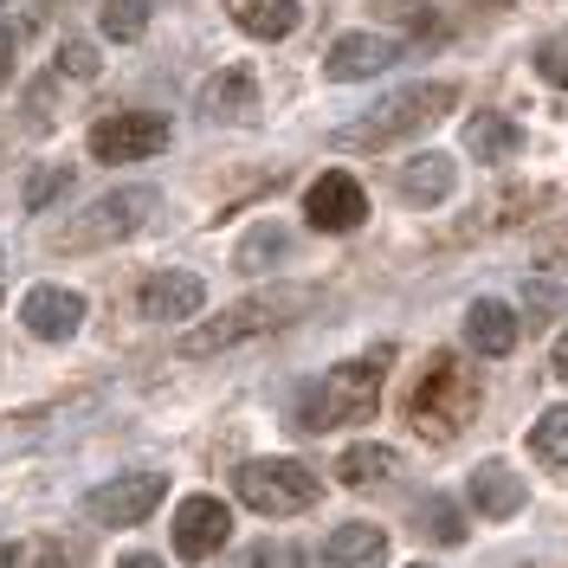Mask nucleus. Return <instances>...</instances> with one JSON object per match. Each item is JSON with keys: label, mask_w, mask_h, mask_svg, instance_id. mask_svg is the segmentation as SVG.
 I'll list each match as a JSON object with an SVG mask.
<instances>
[{"label": "nucleus", "mask_w": 568, "mask_h": 568, "mask_svg": "<svg viewBox=\"0 0 568 568\" xmlns=\"http://www.w3.org/2000/svg\"><path fill=\"white\" fill-rule=\"evenodd\" d=\"M201 304H207V284L194 272H149L136 291V311L149 323H187Z\"/></svg>", "instance_id": "9b49d317"}, {"label": "nucleus", "mask_w": 568, "mask_h": 568, "mask_svg": "<svg viewBox=\"0 0 568 568\" xmlns=\"http://www.w3.org/2000/svg\"><path fill=\"white\" fill-rule=\"evenodd\" d=\"M375 13L394 20V27H426V13H433V7H426V0H375Z\"/></svg>", "instance_id": "bb28decb"}, {"label": "nucleus", "mask_w": 568, "mask_h": 568, "mask_svg": "<svg viewBox=\"0 0 568 568\" xmlns=\"http://www.w3.org/2000/svg\"><path fill=\"white\" fill-rule=\"evenodd\" d=\"M20 323L33 329L39 343H65V336H78V323H84V297L65 291V284H39V291H27V304H20Z\"/></svg>", "instance_id": "f8f14e48"}, {"label": "nucleus", "mask_w": 568, "mask_h": 568, "mask_svg": "<svg viewBox=\"0 0 568 568\" xmlns=\"http://www.w3.org/2000/svg\"><path fill=\"white\" fill-rule=\"evenodd\" d=\"M278 252H284V233H278V226H258V233L246 240V252H240V265L252 272L258 258H278Z\"/></svg>", "instance_id": "cd10ccee"}, {"label": "nucleus", "mask_w": 568, "mask_h": 568, "mask_svg": "<svg viewBox=\"0 0 568 568\" xmlns=\"http://www.w3.org/2000/svg\"><path fill=\"white\" fill-rule=\"evenodd\" d=\"M0 568H13V549H7V542H0Z\"/></svg>", "instance_id": "f704fd0d"}, {"label": "nucleus", "mask_w": 568, "mask_h": 568, "mask_svg": "<svg viewBox=\"0 0 568 568\" xmlns=\"http://www.w3.org/2000/svg\"><path fill=\"white\" fill-rule=\"evenodd\" d=\"M317 311V284H272V291H252L240 304H226L213 323H194V329H181V355H220V349H240L252 336H272L284 323L311 317Z\"/></svg>", "instance_id": "f257e3e1"}, {"label": "nucleus", "mask_w": 568, "mask_h": 568, "mask_svg": "<svg viewBox=\"0 0 568 568\" xmlns=\"http://www.w3.org/2000/svg\"><path fill=\"white\" fill-rule=\"evenodd\" d=\"M304 220L317 226V233H355L362 220H368V194H362V181L355 175H329L311 181V194H304Z\"/></svg>", "instance_id": "9d476101"}, {"label": "nucleus", "mask_w": 568, "mask_h": 568, "mask_svg": "<svg viewBox=\"0 0 568 568\" xmlns=\"http://www.w3.org/2000/svg\"><path fill=\"white\" fill-rule=\"evenodd\" d=\"M59 65H65L71 78H91V71H98V52H91V45H84V39H71L65 52H59Z\"/></svg>", "instance_id": "c756f323"}, {"label": "nucleus", "mask_w": 568, "mask_h": 568, "mask_svg": "<svg viewBox=\"0 0 568 568\" xmlns=\"http://www.w3.org/2000/svg\"><path fill=\"white\" fill-rule=\"evenodd\" d=\"M116 568H169V562H162V556H142V549H136V556H123Z\"/></svg>", "instance_id": "473e14b6"}, {"label": "nucleus", "mask_w": 568, "mask_h": 568, "mask_svg": "<svg viewBox=\"0 0 568 568\" xmlns=\"http://www.w3.org/2000/svg\"><path fill=\"white\" fill-rule=\"evenodd\" d=\"M478 7H504V0H478Z\"/></svg>", "instance_id": "c9c22d12"}, {"label": "nucleus", "mask_w": 568, "mask_h": 568, "mask_svg": "<svg viewBox=\"0 0 568 568\" xmlns=\"http://www.w3.org/2000/svg\"><path fill=\"white\" fill-rule=\"evenodd\" d=\"M471 504H478V517H517V510H524V478L497 459L478 465V471H471Z\"/></svg>", "instance_id": "f3484780"}, {"label": "nucleus", "mask_w": 568, "mask_h": 568, "mask_svg": "<svg viewBox=\"0 0 568 568\" xmlns=\"http://www.w3.org/2000/svg\"><path fill=\"white\" fill-rule=\"evenodd\" d=\"M7 78H13V33H0V91H7Z\"/></svg>", "instance_id": "7c9ffc66"}, {"label": "nucleus", "mask_w": 568, "mask_h": 568, "mask_svg": "<svg viewBox=\"0 0 568 568\" xmlns=\"http://www.w3.org/2000/svg\"><path fill=\"white\" fill-rule=\"evenodd\" d=\"M530 252H536V265H542V272H562V265H568V220H556V226H542Z\"/></svg>", "instance_id": "393cba45"}, {"label": "nucleus", "mask_w": 568, "mask_h": 568, "mask_svg": "<svg viewBox=\"0 0 568 568\" xmlns=\"http://www.w3.org/2000/svg\"><path fill=\"white\" fill-rule=\"evenodd\" d=\"M142 27H149V0H104V33L110 39H142Z\"/></svg>", "instance_id": "5701e85b"}, {"label": "nucleus", "mask_w": 568, "mask_h": 568, "mask_svg": "<svg viewBox=\"0 0 568 568\" xmlns=\"http://www.w3.org/2000/svg\"><path fill=\"white\" fill-rule=\"evenodd\" d=\"M536 65H542L549 84H562L568 91V39H542V45H536Z\"/></svg>", "instance_id": "a878e982"}, {"label": "nucleus", "mask_w": 568, "mask_h": 568, "mask_svg": "<svg viewBox=\"0 0 568 568\" xmlns=\"http://www.w3.org/2000/svg\"><path fill=\"white\" fill-rule=\"evenodd\" d=\"M446 194H453V162L446 155H414L400 169V201L426 207V201H446Z\"/></svg>", "instance_id": "aec40b11"}, {"label": "nucleus", "mask_w": 568, "mask_h": 568, "mask_svg": "<svg viewBox=\"0 0 568 568\" xmlns=\"http://www.w3.org/2000/svg\"><path fill=\"white\" fill-rule=\"evenodd\" d=\"M453 104H459L453 84H407V91L382 98L368 116L343 123V130H336V149H388V142H400V136H420V130H433Z\"/></svg>", "instance_id": "20e7f679"}, {"label": "nucleus", "mask_w": 568, "mask_h": 568, "mask_svg": "<svg viewBox=\"0 0 568 568\" xmlns=\"http://www.w3.org/2000/svg\"><path fill=\"white\" fill-rule=\"evenodd\" d=\"M162 149H169V116L123 110V116H98L91 123V155L98 162H149Z\"/></svg>", "instance_id": "0eeeda50"}, {"label": "nucleus", "mask_w": 568, "mask_h": 568, "mask_svg": "<svg viewBox=\"0 0 568 568\" xmlns=\"http://www.w3.org/2000/svg\"><path fill=\"white\" fill-rule=\"evenodd\" d=\"M0 297H7V252H0Z\"/></svg>", "instance_id": "72a5a7b5"}, {"label": "nucleus", "mask_w": 568, "mask_h": 568, "mask_svg": "<svg viewBox=\"0 0 568 568\" xmlns=\"http://www.w3.org/2000/svg\"><path fill=\"white\" fill-rule=\"evenodd\" d=\"M382 375H388V349L355 355V362H343V368H329L317 388L304 394L297 426H304V433H323V426H362V420H375Z\"/></svg>", "instance_id": "7ed1b4c3"}, {"label": "nucleus", "mask_w": 568, "mask_h": 568, "mask_svg": "<svg viewBox=\"0 0 568 568\" xmlns=\"http://www.w3.org/2000/svg\"><path fill=\"white\" fill-rule=\"evenodd\" d=\"M233 536V510L220 497H181L175 510V556L181 562H213Z\"/></svg>", "instance_id": "1a4fd4ad"}, {"label": "nucleus", "mask_w": 568, "mask_h": 568, "mask_svg": "<svg viewBox=\"0 0 568 568\" xmlns=\"http://www.w3.org/2000/svg\"><path fill=\"white\" fill-rule=\"evenodd\" d=\"M549 362H556V375H562V382H568V329H562V336H556V349H549Z\"/></svg>", "instance_id": "2f4dec72"}, {"label": "nucleus", "mask_w": 568, "mask_h": 568, "mask_svg": "<svg viewBox=\"0 0 568 568\" xmlns=\"http://www.w3.org/2000/svg\"><path fill=\"white\" fill-rule=\"evenodd\" d=\"M162 491H169V478H162V471H130V478L98 485V491L84 497V510H91L98 524H110V530H130V524H142V517L162 504Z\"/></svg>", "instance_id": "6e6552de"}, {"label": "nucleus", "mask_w": 568, "mask_h": 568, "mask_svg": "<svg viewBox=\"0 0 568 568\" xmlns=\"http://www.w3.org/2000/svg\"><path fill=\"white\" fill-rule=\"evenodd\" d=\"M226 13H233L240 33H252V39H284L297 27V0H226Z\"/></svg>", "instance_id": "a211bd4d"}, {"label": "nucleus", "mask_w": 568, "mask_h": 568, "mask_svg": "<svg viewBox=\"0 0 568 568\" xmlns=\"http://www.w3.org/2000/svg\"><path fill=\"white\" fill-rule=\"evenodd\" d=\"M394 39L382 33H343L336 45H329V59H323V71L336 78V84H355V78H375V71H388L394 65Z\"/></svg>", "instance_id": "4468645a"}, {"label": "nucleus", "mask_w": 568, "mask_h": 568, "mask_svg": "<svg viewBox=\"0 0 568 568\" xmlns=\"http://www.w3.org/2000/svg\"><path fill=\"white\" fill-rule=\"evenodd\" d=\"M149 213H155V187H116L104 201H91L71 226H59L45 246L52 252H98V246H110V240H130Z\"/></svg>", "instance_id": "39448f33"}, {"label": "nucleus", "mask_w": 568, "mask_h": 568, "mask_svg": "<svg viewBox=\"0 0 568 568\" xmlns=\"http://www.w3.org/2000/svg\"><path fill=\"white\" fill-rule=\"evenodd\" d=\"M65 181H71L65 169H39V175L27 181V207L39 213V207H45V201H52V194H59V187H65Z\"/></svg>", "instance_id": "c85d7f7f"}, {"label": "nucleus", "mask_w": 568, "mask_h": 568, "mask_svg": "<svg viewBox=\"0 0 568 568\" xmlns=\"http://www.w3.org/2000/svg\"><path fill=\"white\" fill-rule=\"evenodd\" d=\"M201 116H213V123H258V78L246 65H220V78L201 84Z\"/></svg>", "instance_id": "ddd939ff"}, {"label": "nucleus", "mask_w": 568, "mask_h": 568, "mask_svg": "<svg viewBox=\"0 0 568 568\" xmlns=\"http://www.w3.org/2000/svg\"><path fill=\"white\" fill-rule=\"evenodd\" d=\"M394 471H400V453H394V446H349V453L336 459V478H343L349 491H362V485H388Z\"/></svg>", "instance_id": "6ab92c4d"}, {"label": "nucleus", "mask_w": 568, "mask_h": 568, "mask_svg": "<svg viewBox=\"0 0 568 568\" xmlns=\"http://www.w3.org/2000/svg\"><path fill=\"white\" fill-rule=\"evenodd\" d=\"M382 556H388V536L375 524H343L323 542V568H382Z\"/></svg>", "instance_id": "dca6fc26"}, {"label": "nucleus", "mask_w": 568, "mask_h": 568, "mask_svg": "<svg viewBox=\"0 0 568 568\" xmlns=\"http://www.w3.org/2000/svg\"><path fill=\"white\" fill-rule=\"evenodd\" d=\"M517 142H524V136H517L504 116H478V123L465 130V149H471L478 162H510V155H517Z\"/></svg>", "instance_id": "412c9836"}, {"label": "nucleus", "mask_w": 568, "mask_h": 568, "mask_svg": "<svg viewBox=\"0 0 568 568\" xmlns=\"http://www.w3.org/2000/svg\"><path fill=\"white\" fill-rule=\"evenodd\" d=\"M240 504H252L258 517H297V510H311L317 504V471L297 459H246L240 465Z\"/></svg>", "instance_id": "423d86ee"}, {"label": "nucleus", "mask_w": 568, "mask_h": 568, "mask_svg": "<svg viewBox=\"0 0 568 568\" xmlns=\"http://www.w3.org/2000/svg\"><path fill=\"white\" fill-rule=\"evenodd\" d=\"M478 375L465 368L459 355H433L420 368V382H414V400H407V420L420 439L433 446H446V439H459V426L478 414Z\"/></svg>", "instance_id": "f03ea898"}, {"label": "nucleus", "mask_w": 568, "mask_h": 568, "mask_svg": "<svg viewBox=\"0 0 568 568\" xmlns=\"http://www.w3.org/2000/svg\"><path fill=\"white\" fill-rule=\"evenodd\" d=\"M530 453L549 465V471H568V407H549V414L530 426Z\"/></svg>", "instance_id": "4be33fe9"}, {"label": "nucleus", "mask_w": 568, "mask_h": 568, "mask_svg": "<svg viewBox=\"0 0 568 568\" xmlns=\"http://www.w3.org/2000/svg\"><path fill=\"white\" fill-rule=\"evenodd\" d=\"M465 343H471L478 355H510L517 349V317H510V304L478 297V304L465 311Z\"/></svg>", "instance_id": "2eb2a0df"}, {"label": "nucleus", "mask_w": 568, "mask_h": 568, "mask_svg": "<svg viewBox=\"0 0 568 568\" xmlns=\"http://www.w3.org/2000/svg\"><path fill=\"white\" fill-rule=\"evenodd\" d=\"M420 530L433 536V542H465V517L446 504V497H426L420 504Z\"/></svg>", "instance_id": "b1692460"}]
</instances>
